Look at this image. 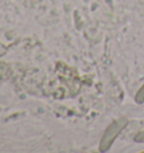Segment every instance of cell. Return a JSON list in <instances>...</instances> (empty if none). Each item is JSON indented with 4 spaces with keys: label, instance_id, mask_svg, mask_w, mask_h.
Here are the masks:
<instances>
[{
    "label": "cell",
    "instance_id": "7a4b0ae2",
    "mask_svg": "<svg viewBox=\"0 0 144 153\" xmlns=\"http://www.w3.org/2000/svg\"><path fill=\"white\" fill-rule=\"evenodd\" d=\"M135 102L139 104V105L144 104V85L136 92V95H135Z\"/></svg>",
    "mask_w": 144,
    "mask_h": 153
},
{
    "label": "cell",
    "instance_id": "3957f363",
    "mask_svg": "<svg viewBox=\"0 0 144 153\" xmlns=\"http://www.w3.org/2000/svg\"><path fill=\"white\" fill-rule=\"evenodd\" d=\"M134 141L136 143H144V131H141L135 135Z\"/></svg>",
    "mask_w": 144,
    "mask_h": 153
},
{
    "label": "cell",
    "instance_id": "6da1fadb",
    "mask_svg": "<svg viewBox=\"0 0 144 153\" xmlns=\"http://www.w3.org/2000/svg\"><path fill=\"white\" fill-rule=\"evenodd\" d=\"M128 125V120L126 117H120L113 120L111 124L107 126L105 132L102 134L99 142V151L107 152L113 146L116 139L120 136V134L124 131Z\"/></svg>",
    "mask_w": 144,
    "mask_h": 153
}]
</instances>
